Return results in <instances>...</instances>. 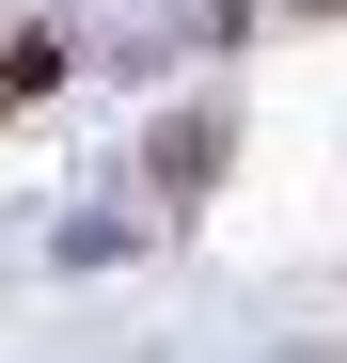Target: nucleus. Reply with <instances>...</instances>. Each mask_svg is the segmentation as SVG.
<instances>
[{"mask_svg":"<svg viewBox=\"0 0 347 363\" xmlns=\"http://www.w3.org/2000/svg\"><path fill=\"white\" fill-rule=\"evenodd\" d=\"M47 79H64V48H0V111H16V95H47Z\"/></svg>","mask_w":347,"mask_h":363,"instance_id":"nucleus-1","label":"nucleus"}]
</instances>
